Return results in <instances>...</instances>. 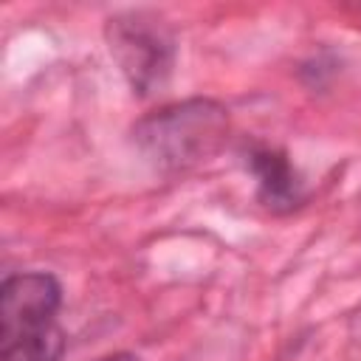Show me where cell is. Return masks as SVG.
<instances>
[{"label":"cell","instance_id":"cell-6","mask_svg":"<svg viewBox=\"0 0 361 361\" xmlns=\"http://www.w3.org/2000/svg\"><path fill=\"white\" fill-rule=\"evenodd\" d=\"M102 361H138V358L130 355V353H113V355H107V358H102Z\"/></svg>","mask_w":361,"mask_h":361},{"label":"cell","instance_id":"cell-1","mask_svg":"<svg viewBox=\"0 0 361 361\" xmlns=\"http://www.w3.org/2000/svg\"><path fill=\"white\" fill-rule=\"evenodd\" d=\"M138 149L166 172L209 161L228 138V113L209 99L169 104L141 118L133 130Z\"/></svg>","mask_w":361,"mask_h":361},{"label":"cell","instance_id":"cell-4","mask_svg":"<svg viewBox=\"0 0 361 361\" xmlns=\"http://www.w3.org/2000/svg\"><path fill=\"white\" fill-rule=\"evenodd\" d=\"M251 169L259 180V197L268 209H290L299 203L302 183L290 161L279 149H259L251 155Z\"/></svg>","mask_w":361,"mask_h":361},{"label":"cell","instance_id":"cell-3","mask_svg":"<svg viewBox=\"0 0 361 361\" xmlns=\"http://www.w3.org/2000/svg\"><path fill=\"white\" fill-rule=\"evenodd\" d=\"M62 302L59 282L45 271L14 274L0 288V344L54 324Z\"/></svg>","mask_w":361,"mask_h":361},{"label":"cell","instance_id":"cell-2","mask_svg":"<svg viewBox=\"0 0 361 361\" xmlns=\"http://www.w3.org/2000/svg\"><path fill=\"white\" fill-rule=\"evenodd\" d=\"M110 54L121 65L133 90L141 96L158 90L172 71V37L161 20L147 14H121L107 23Z\"/></svg>","mask_w":361,"mask_h":361},{"label":"cell","instance_id":"cell-5","mask_svg":"<svg viewBox=\"0 0 361 361\" xmlns=\"http://www.w3.org/2000/svg\"><path fill=\"white\" fill-rule=\"evenodd\" d=\"M62 350L65 333L56 324H48L37 333L0 344V361H59Z\"/></svg>","mask_w":361,"mask_h":361}]
</instances>
